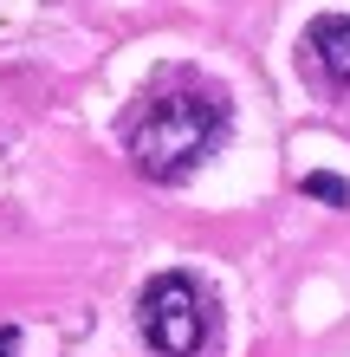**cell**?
Returning <instances> with one entry per match:
<instances>
[{"instance_id": "2", "label": "cell", "mask_w": 350, "mask_h": 357, "mask_svg": "<svg viewBox=\"0 0 350 357\" xmlns=\"http://www.w3.org/2000/svg\"><path fill=\"white\" fill-rule=\"evenodd\" d=\"M136 319H143V338H150L162 357H195L201 344H208V299H201V286L189 280V273H162L156 286H143V305H136Z\"/></svg>"}, {"instance_id": "1", "label": "cell", "mask_w": 350, "mask_h": 357, "mask_svg": "<svg viewBox=\"0 0 350 357\" xmlns=\"http://www.w3.org/2000/svg\"><path fill=\"white\" fill-rule=\"evenodd\" d=\"M221 130H228L221 91H162L130 123V156L150 182H175L221 143Z\"/></svg>"}, {"instance_id": "3", "label": "cell", "mask_w": 350, "mask_h": 357, "mask_svg": "<svg viewBox=\"0 0 350 357\" xmlns=\"http://www.w3.org/2000/svg\"><path fill=\"white\" fill-rule=\"evenodd\" d=\"M305 46H312L318 72L331 78V85H350V20H318Z\"/></svg>"}, {"instance_id": "4", "label": "cell", "mask_w": 350, "mask_h": 357, "mask_svg": "<svg viewBox=\"0 0 350 357\" xmlns=\"http://www.w3.org/2000/svg\"><path fill=\"white\" fill-rule=\"evenodd\" d=\"M305 195H318V202H331V208H350V188L337 176H305Z\"/></svg>"}, {"instance_id": "5", "label": "cell", "mask_w": 350, "mask_h": 357, "mask_svg": "<svg viewBox=\"0 0 350 357\" xmlns=\"http://www.w3.org/2000/svg\"><path fill=\"white\" fill-rule=\"evenodd\" d=\"M0 357H13V331H0Z\"/></svg>"}]
</instances>
